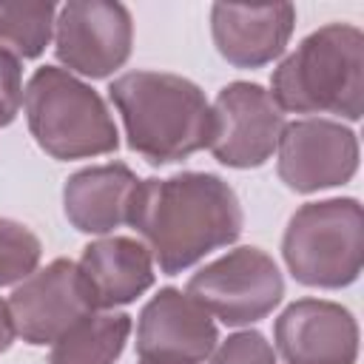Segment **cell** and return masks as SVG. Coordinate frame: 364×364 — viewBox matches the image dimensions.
<instances>
[{
    "mask_svg": "<svg viewBox=\"0 0 364 364\" xmlns=\"http://www.w3.org/2000/svg\"><path fill=\"white\" fill-rule=\"evenodd\" d=\"M128 225L142 236L165 276H176L242 236L245 213L236 191L216 173L182 171L139 179Z\"/></svg>",
    "mask_w": 364,
    "mask_h": 364,
    "instance_id": "obj_1",
    "label": "cell"
},
{
    "mask_svg": "<svg viewBox=\"0 0 364 364\" xmlns=\"http://www.w3.org/2000/svg\"><path fill=\"white\" fill-rule=\"evenodd\" d=\"M128 148L148 165H171L210 145L213 111L205 91L179 74L128 71L108 85Z\"/></svg>",
    "mask_w": 364,
    "mask_h": 364,
    "instance_id": "obj_2",
    "label": "cell"
},
{
    "mask_svg": "<svg viewBox=\"0 0 364 364\" xmlns=\"http://www.w3.org/2000/svg\"><path fill=\"white\" fill-rule=\"evenodd\" d=\"M270 97L290 114H336L358 122L364 114V31L350 23L310 31L273 68Z\"/></svg>",
    "mask_w": 364,
    "mask_h": 364,
    "instance_id": "obj_3",
    "label": "cell"
},
{
    "mask_svg": "<svg viewBox=\"0 0 364 364\" xmlns=\"http://www.w3.org/2000/svg\"><path fill=\"white\" fill-rule=\"evenodd\" d=\"M26 122L34 142L60 162L105 156L119 148L105 100L60 65H40L23 88Z\"/></svg>",
    "mask_w": 364,
    "mask_h": 364,
    "instance_id": "obj_4",
    "label": "cell"
},
{
    "mask_svg": "<svg viewBox=\"0 0 364 364\" xmlns=\"http://www.w3.org/2000/svg\"><path fill=\"white\" fill-rule=\"evenodd\" d=\"M282 259L304 287L341 290L364 264V208L355 196L301 205L282 236Z\"/></svg>",
    "mask_w": 364,
    "mask_h": 364,
    "instance_id": "obj_5",
    "label": "cell"
},
{
    "mask_svg": "<svg viewBox=\"0 0 364 364\" xmlns=\"http://www.w3.org/2000/svg\"><path fill=\"white\" fill-rule=\"evenodd\" d=\"M185 293L228 327H247L270 316L284 299V276L270 253L253 245L228 250L199 267Z\"/></svg>",
    "mask_w": 364,
    "mask_h": 364,
    "instance_id": "obj_6",
    "label": "cell"
},
{
    "mask_svg": "<svg viewBox=\"0 0 364 364\" xmlns=\"http://www.w3.org/2000/svg\"><path fill=\"white\" fill-rule=\"evenodd\" d=\"M134 46V20L122 3L68 0L57 9L54 54L71 74L105 80L122 68Z\"/></svg>",
    "mask_w": 364,
    "mask_h": 364,
    "instance_id": "obj_7",
    "label": "cell"
},
{
    "mask_svg": "<svg viewBox=\"0 0 364 364\" xmlns=\"http://www.w3.org/2000/svg\"><path fill=\"white\" fill-rule=\"evenodd\" d=\"M279 179L296 193H318L350 182L358 171V136L336 119L284 122L279 136Z\"/></svg>",
    "mask_w": 364,
    "mask_h": 364,
    "instance_id": "obj_8",
    "label": "cell"
},
{
    "mask_svg": "<svg viewBox=\"0 0 364 364\" xmlns=\"http://www.w3.org/2000/svg\"><path fill=\"white\" fill-rule=\"evenodd\" d=\"M94 296L71 259H54L14 284L9 313L17 336L31 347L54 344L68 327L94 313Z\"/></svg>",
    "mask_w": 364,
    "mask_h": 364,
    "instance_id": "obj_9",
    "label": "cell"
},
{
    "mask_svg": "<svg viewBox=\"0 0 364 364\" xmlns=\"http://www.w3.org/2000/svg\"><path fill=\"white\" fill-rule=\"evenodd\" d=\"M210 111L213 136L208 148L216 162L247 171L262 168L273 156L284 128V111L259 82L236 80L225 85L216 94Z\"/></svg>",
    "mask_w": 364,
    "mask_h": 364,
    "instance_id": "obj_10",
    "label": "cell"
},
{
    "mask_svg": "<svg viewBox=\"0 0 364 364\" xmlns=\"http://www.w3.org/2000/svg\"><path fill=\"white\" fill-rule=\"evenodd\" d=\"M219 344L213 316L179 287H159L136 318V353L151 364H202Z\"/></svg>",
    "mask_w": 364,
    "mask_h": 364,
    "instance_id": "obj_11",
    "label": "cell"
},
{
    "mask_svg": "<svg viewBox=\"0 0 364 364\" xmlns=\"http://www.w3.org/2000/svg\"><path fill=\"white\" fill-rule=\"evenodd\" d=\"M273 344L284 364H355L358 321L338 301L296 299L279 313Z\"/></svg>",
    "mask_w": 364,
    "mask_h": 364,
    "instance_id": "obj_12",
    "label": "cell"
},
{
    "mask_svg": "<svg viewBox=\"0 0 364 364\" xmlns=\"http://www.w3.org/2000/svg\"><path fill=\"white\" fill-rule=\"evenodd\" d=\"M296 26V6H210L213 46L233 68H262L284 54Z\"/></svg>",
    "mask_w": 364,
    "mask_h": 364,
    "instance_id": "obj_13",
    "label": "cell"
},
{
    "mask_svg": "<svg viewBox=\"0 0 364 364\" xmlns=\"http://www.w3.org/2000/svg\"><path fill=\"white\" fill-rule=\"evenodd\" d=\"M136 173L125 162L91 165L74 171L63 185V210L74 230L105 236L128 225L136 193Z\"/></svg>",
    "mask_w": 364,
    "mask_h": 364,
    "instance_id": "obj_14",
    "label": "cell"
},
{
    "mask_svg": "<svg viewBox=\"0 0 364 364\" xmlns=\"http://www.w3.org/2000/svg\"><path fill=\"white\" fill-rule=\"evenodd\" d=\"M94 304L114 310L136 301L154 287V259L151 250L134 236H100L82 247L77 262Z\"/></svg>",
    "mask_w": 364,
    "mask_h": 364,
    "instance_id": "obj_15",
    "label": "cell"
},
{
    "mask_svg": "<svg viewBox=\"0 0 364 364\" xmlns=\"http://www.w3.org/2000/svg\"><path fill=\"white\" fill-rule=\"evenodd\" d=\"M131 336V316L117 310L88 313L68 327L48 353V364H117Z\"/></svg>",
    "mask_w": 364,
    "mask_h": 364,
    "instance_id": "obj_16",
    "label": "cell"
},
{
    "mask_svg": "<svg viewBox=\"0 0 364 364\" xmlns=\"http://www.w3.org/2000/svg\"><path fill=\"white\" fill-rule=\"evenodd\" d=\"M57 6L37 3H0V51L17 60H34L46 51L54 34Z\"/></svg>",
    "mask_w": 364,
    "mask_h": 364,
    "instance_id": "obj_17",
    "label": "cell"
},
{
    "mask_svg": "<svg viewBox=\"0 0 364 364\" xmlns=\"http://www.w3.org/2000/svg\"><path fill=\"white\" fill-rule=\"evenodd\" d=\"M43 256L40 239L14 219L0 216V287L20 284L28 279Z\"/></svg>",
    "mask_w": 364,
    "mask_h": 364,
    "instance_id": "obj_18",
    "label": "cell"
},
{
    "mask_svg": "<svg viewBox=\"0 0 364 364\" xmlns=\"http://www.w3.org/2000/svg\"><path fill=\"white\" fill-rule=\"evenodd\" d=\"M210 364H279V361L273 344L259 330H239L210 353Z\"/></svg>",
    "mask_w": 364,
    "mask_h": 364,
    "instance_id": "obj_19",
    "label": "cell"
},
{
    "mask_svg": "<svg viewBox=\"0 0 364 364\" xmlns=\"http://www.w3.org/2000/svg\"><path fill=\"white\" fill-rule=\"evenodd\" d=\"M23 105V65L17 57L0 51V128L11 125Z\"/></svg>",
    "mask_w": 364,
    "mask_h": 364,
    "instance_id": "obj_20",
    "label": "cell"
},
{
    "mask_svg": "<svg viewBox=\"0 0 364 364\" xmlns=\"http://www.w3.org/2000/svg\"><path fill=\"white\" fill-rule=\"evenodd\" d=\"M17 338V330H14V321H11V313H9V301L0 299V353H6Z\"/></svg>",
    "mask_w": 364,
    "mask_h": 364,
    "instance_id": "obj_21",
    "label": "cell"
},
{
    "mask_svg": "<svg viewBox=\"0 0 364 364\" xmlns=\"http://www.w3.org/2000/svg\"><path fill=\"white\" fill-rule=\"evenodd\" d=\"M139 364H151V361H139Z\"/></svg>",
    "mask_w": 364,
    "mask_h": 364,
    "instance_id": "obj_22",
    "label": "cell"
}]
</instances>
